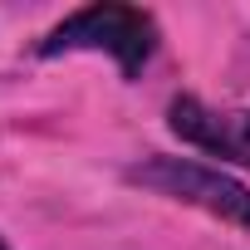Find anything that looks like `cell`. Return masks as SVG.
<instances>
[{"mask_svg":"<svg viewBox=\"0 0 250 250\" xmlns=\"http://www.w3.org/2000/svg\"><path fill=\"white\" fill-rule=\"evenodd\" d=\"M152 44H157V25H152L147 10H133V5H88V10H74L69 20H59V25L44 35L40 54L103 49V54L118 59L123 74L133 79V74L147 64Z\"/></svg>","mask_w":250,"mask_h":250,"instance_id":"obj_1","label":"cell"},{"mask_svg":"<svg viewBox=\"0 0 250 250\" xmlns=\"http://www.w3.org/2000/svg\"><path fill=\"white\" fill-rule=\"evenodd\" d=\"M128 182L147 187V191H162L172 201H187V206H201L221 221H235L250 230V187L226 177L221 167H206V162H191V157H152L143 167L128 172Z\"/></svg>","mask_w":250,"mask_h":250,"instance_id":"obj_2","label":"cell"},{"mask_svg":"<svg viewBox=\"0 0 250 250\" xmlns=\"http://www.w3.org/2000/svg\"><path fill=\"white\" fill-rule=\"evenodd\" d=\"M167 123H172V133L182 143L206 147L211 157H230V162L250 167V108L245 113H216L201 98L182 93V98L167 103Z\"/></svg>","mask_w":250,"mask_h":250,"instance_id":"obj_3","label":"cell"},{"mask_svg":"<svg viewBox=\"0 0 250 250\" xmlns=\"http://www.w3.org/2000/svg\"><path fill=\"white\" fill-rule=\"evenodd\" d=\"M0 250H5V245H0Z\"/></svg>","mask_w":250,"mask_h":250,"instance_id":"obj_4","label":"cell"}]
</instances>
